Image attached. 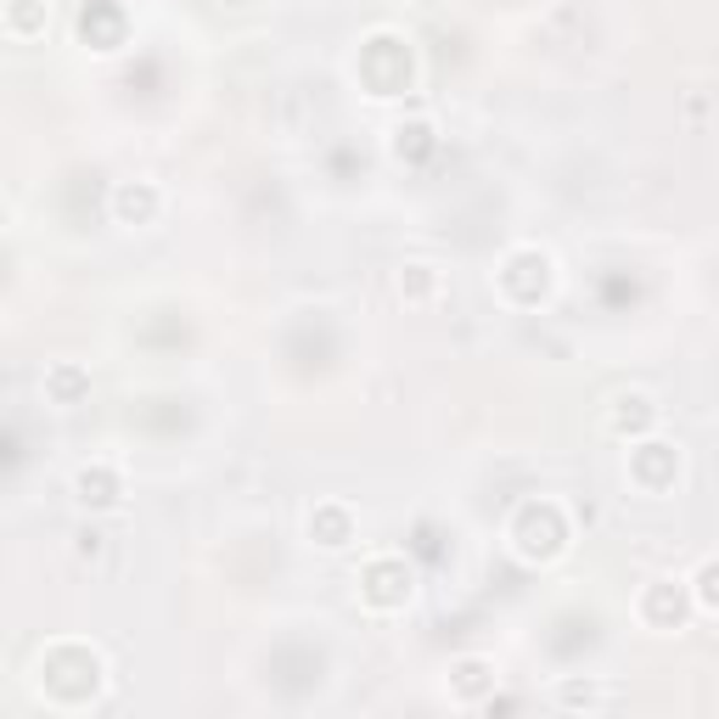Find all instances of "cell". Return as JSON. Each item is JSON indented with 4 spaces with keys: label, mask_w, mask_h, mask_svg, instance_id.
Instances as JSON below:
<instances>
[{
    "label": "cell",
    "mask_w": 719,
    "mask_h": 719,
    "mask_svg": "<svg viewBox=\"0 0 719 719\" xmlns=\"http://www.w3.org/2000/svg\"><path fill=\"white\" fill-rule=\"evenodd\" d=\"M119 214H124V220H147V214H158V191H153V186H141V191L124 186V191H119Z\"/></svg>",
    "instance_id": "5"
},
{
    "label": "cell",
    "mask_w": 719,
    "mask_h": 719,
    "mask_svg": "<svg viewBox=\"0 0 719 719\" xmlns=\"http://www.w3.org/2000/svg\"><path fill=\"white\" fill-rule=\"evenodd\" d=\"M310 540L326 546V551H344V546L355 540V517H349L344 506H321V512H310Z\"/></svg>",
    "instance_id": "2"
},
{
    "label": "cell",
    "mask_w": 719,
    "mask_h": 719,
    "mask_svg": "<svg viewBox=\"0 0 719 719\" xmlns=\"http://www.w3.org/2000/svg\"><path fill=\"white\" fill-rule=\"evenodd\" d=\"M456 686H461L456 697H467V686H495V669L484 658H461L456 663Z\"/></svg>",
    "instance_id": "6"
},
{
    "label": "cell",
    "mask_w": 719,
    "mask_h": 719,
    "mask_svg": "<svg viewBox=\"0 0 719 719\" xmlns=\"http://www.w3.org/2000/svg\"><path fill=\"white\" fill-rule=\"evenodd\" d=\"M411 568L400 562V557H371L366 562V573H360V602L366 607H377V613H394V607H405L411 602Z\"/></svg>",
    "instance_id": "1"
},
{
    "label": "cell",
    "mask_w": 719,
    "mask_h": 719,
    "mask_svg": "<svg viewBox=\"0 0 719 719\" xmlns=\"http://www.w3.org/2000/svg\"><path fill=\"white\" fill-rule=\"evenodd\" d=\"M45 23H52V0H7V34L34 40L45 34Z\"/></svg>",
    "instance_id": "3"
},
{
    "label": "cell",
    "mask_w": 719,
    "mask_h": 719,
    "mask_svg": "<svg viewBox=\"0 0 719 719\" xmlns=\"http://www.w3.org/2000/svg\"><path fill=\"white\" fill-rule=\"evenodd\" d=\"M607 697H613V692H596V686H573V681L557 692V703H568V708H602Z\"/></svg>",
    "instance_id": "8"
},
{
    "label": "cell",
    "mask_w": 719,
    "mask_h": 719,
    "mask_svg": "<svg viewBox=\"0 0 719 719\" xmlns=\"http://www.w3.org/2000/svg\"><path fill=\"white\" fill-rule=\"evenodd\" d=\"M708 585H714V562L697 568V613H703V618L714 613V591H708Z\"/></svg>",
    "instance_id": "9"
},
{
    "label": "cell",
    "mask_w": 719,
    "mask_h": 719,
    "mask_svg": "<svg viewBox=\"0 0 719 719\" xmlns=\"http://www.w3.org/2000/svg\"><path fill=\"white\" fill-rule=\"evenodd\" d=\"M630 422H641V427L652 422V400H647V394H630V400H618V411H613V427H618V434H625Z\"/></svg>",
    "instance_id": "7"
},
{
    "label": "cell",
    "mask_w": 719,
    "mask_h": 719,
    "mask_svg": "<svg viewBox=\"0 0 719 719\" xmlns=\"http://www.w3.org/2000/svg\"><path fill=\"white\" fill-rule=\"evenodd\" d=\"M74 490H79L85 506H113V501H119V472H113V467H79Z\"/></svg>",
    "instance_id": "4"
}]
</instances>
